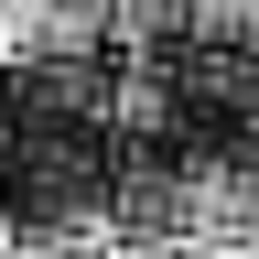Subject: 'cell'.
<instances>
[{
    "mask_svg": "<svg viewBox=\"0 0 259 259\" xmlns=\"http://www.w3.org/2000/svg\"><path fill=\"white\" fill-rule=\"evenodd\" d=\"M0 259H130L108 227H87V238H0Z\"/></svg>",
    "mask_w": 259,
    "mask_h": 259,
    "instance_id": "5",
    "label": "cell"
},
{
    "mask_svg": "<svg viewBox=\"0 0 259 259\" xmlns=\"http://www.w3.org/2000/svg\"><path fill=\"white\" fill-rule=\"evenodd\" d=\"M97 54H119L108 0H0V76H54Z\"/></svg>",
    "mask_w": 259,
    "mask_h": 259,
    "instance_id": "2",
    "label": "cell"
},
{
    "mask_svg": "<svg viewBox=\"0 0 259 259\" xmlns=\"http://www.w3.org/2000/svg\"><path fill=\"white\" fill-rule=\"evenodd\" d=\"M194 259H259V248H205V238H194Z\"/></svg>",
    "mask_w": 259,
    "mask_h": 259,
    "instance_id": "6",
    "label": "cell"
},
{
    "mask_svg": "<svg viewBox=\"0 0 259 259\" xmlns=\"http://www.w3.org/2000/svg\"><path fill=\"white\" fill-rule=\"evenodd\" d=\"M119 54H184V0H108Z\"/></svg>",
    "mask_w": 259,
    "mask_h": 259,
    "instance_id": "4",
    "label": "cell"
},
{
    "mask_svg": "<svg viewBox=\"0 0 259 259\" xmlns=\"http://www.w3.org/2000/svg\"><path fill=\"white\" fill-rule=\"evenodd\" d=\"M194 54H259V0H184Z\"/></svg>",
    "mask_w": 259,
    "mask_h": 259,
    "instance_id": "3",
    "label": "cell"
},
{
    "mask_svg": "<svg viewBox=\"0 0 259 259\" xmlns=\"http://www.w3.org/2000/svg\"><path fill=\"white\" fill-rule=\"evenodd\" d=\"M184 238L259 248V141H194L184 151Z\"/></svg>",
    "mask_w": 259,
    "mask_h": 259,
    "instance_id": "1",
    "label": "cell"
}]
</instances>
